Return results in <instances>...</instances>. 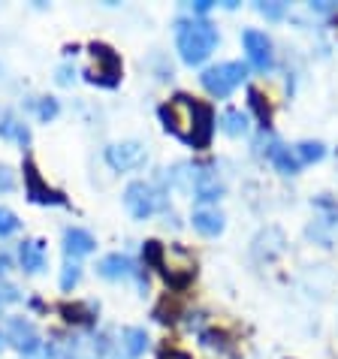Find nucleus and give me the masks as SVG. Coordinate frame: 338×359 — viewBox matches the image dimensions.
I'll use <instances>...</instances> for the list:
<instances>
[{"instance_id":"0eeeda50","label":"nucleus","mask_w":338,"mask_h":359,"mask_svg":"<svg viewBox=\"0 0 338 359\" xmlns=\"http://www.w3.org/2000/svg\"><path fill=\"white\" fill-rule=\"evenodd\" d=\"M242 46L248 52V61L257 73H269L275 67V52H272V39L266 36L263 31H257V27H248L242 31Z\"/></svg>"},{"instance_id":"9b49d317","label":"nucleus","mask_w":338,"mask_h":359,"mask_svg":"<svg viewBox=\"0 0 338 359\" xmlns=\"http://www.w3.org/2000/svg\"><path fill=\"white\" fill-rule=\"evenodd\" d=\"M191 191L200 203H217L224 196V184L217 178L215 166H191Z\"/></svg>"},{"instance_id":"ddd939ff","label":"nucleus","mask_w":338,"mask_h":359,"mask_svg":"<svg viewBox=\"0 0 338 359\" xmlns=\"http://www.w3.org/2000/svg\"><path fill=\"white\" fill-rule=\"evenodd\" d=\"M97 272L109 278V281H121V278H133L139 269L127 254H106L103 260L97 263Z\"/></svg>"},{"instance_id":"f3484780","label":"nucleus","mask_w":338,"mask_h":359,"mask_svg":"<svg viewBox=\"0 0 338 359\" xmlns=\"http://www.w3.org/2000/svg\"><path fill=\"white\" fill-rule=\"evenodd\" d=\"M0 136L4 139H13L22 148L31 145V130H27V124L22 118H15L13 112H0Z\"/></svg>"},{"instance_id":"7c9ffc66","label":"nucleus","mask_w":338,"mask_h":359,"mask_svg":"<svg viewBox=\"0 0 338 359\" xmlns=\"http://www.w3.org/2000/svg\"><path fill=\"white\" fill-rule=\"evenodd\" d=\"M212 0H196V4H191V9H194V18H205V13H212Z\"/></svg>"},{"instance_id":"4be33fe9","label":"nucleus","mask_w":338,"mask_h":359,"mask_svg":"<svg viewBox=\"0 0 338 359\" xmlns=\"http://www.w3.org/2000/svg\"><path fill=\"white\" fill-rule=\"evenodd\" d=\"M61 314L69 323H85V326H91L97 320L94 305H61Z\"/></svg>"},{"instance_id":"2f4dec72","label":"nucleus","mask_w":338,"mask_h":359,"mask_svg":"<svg viewBox=\"0 0 338 359\" xmlns=\"http://www.w3.org/2000/svg\"><path fill=\"white\" fill-rule=\"evenodd\" d=\"M311 13H317V15H332V13H338V4H326V0H320V4H311Z\"/></svg>"},{"instance_id":"a878e982","label":"nucleus","mask_w":338,"mask_h":359,"mask_svg":"<svg viewBox=\"0 0 338 359\" xmlns=\"http://www.w3.org/2000/svg\"><path fill=\"white\" fill-rule=\"evenodd\" d=\"M18 226H22L18 215H15V212H9L6 205H0V238H9L13 233H18Z\"/></svg>"},{"instance_id":"c85d7f7f","label":"nucleus","mask_w":338,"mask_h":359,"mask_svg":"<svg viewBox=\"0 0 338 359\" xmlns=\"http://www.w3.org/2000/svg\"><path fill=\"white\" fill-rule=\"evenodd\" d=\"M13 187H15V175H13V169L0 166V194H9Z\"/></svg>"},{"instance_id":"c756f323","label":"nucleus","mask_w":338,"mask_h":359,"mask_svg":"<svg viewBox=\"0 0 338 359\" xmlns=\"http://www.w3.org/2000/svg\"><path fill=\"white\" fill-rule=\"evenodd\" d=\"M73 79H76V73H73V67L69 64L58 67V85H73Z\"/></svg>"},{"instance_id":"6ab92c4d","label":"nucleus","mask_w":338,"mask_h":359,"mask_svg":"<svg viewBox=\"0 0 338 359\" xmlns=\"http://www.w3.org/2000/svg\"><path fill=\"white\" fill-rule=\"evenodd\" d=\"M248 106H251V112L257 115V121H260L263 133H266L272 124V106H269V100L263 97L260 88H248Z\"/></svg>"},{"instance_id":"cd10ccee","label":"nucleus","mask_w":338,"mask_h":359,"mask_svg":"<svg viewBox=\"0 0 338 359\" xmlns=\"http://www.w3.org/2000/svg\"><path fill=\"white\" fill-rule=\"evenodd\" d=\"M22 299V293H18V287L15 284H6V281H0V314H4V308L6 305H13Z\"/></svg>"},{"instance_id":"bb28decb","label":"nucleus","mask_w":338,"mask_h":359,"mask_svg":"<svg viewBox=\"0 0 338 359\" xmlns=\"http://www.w3.org/2000/svg\"><path fill=\"white\" fill-rule=\"evenodd\" d=\"M257 13L263 18H269V22H281L287 15V4H278V0H272V4H257Z\"/></svg>"},{"instance_id":"6e6552de","label":"nucleus","mask_w":338,"mask_h":359,"mask_svg":"<svg viewBox=\"0 0 338 359\" xmlns=\"http://www.w3.org/2000/svg\"><path fill=\"white\" fill-rule=\"evenodd\" d=\"M25 194L36 205H67V196L43 182V175H39L34 161H25Z\"/></svg>"},{"instance_id":"39448f33","label":"nucleus","mask_w":338,"mask_h":359,"mask_svg":"<svg viewBox=\"0 0 338 359\" xmlns=\"http://www.w3.org/2000/svg\"><path fill=\"white\" fill-rule=\"evenodd\" d=\"M88 52L97 61V67L85 69L88 82L100 88H118V82H121V57H118V52H112L106 43H91Z\"/></svg>"},{"instance_id":"473e14b6","label":"nucleus","mask_w":338,"mask_h":359,"mask_svg":"<svg viewBox=\"0 0 338 359\" xmlns=\"http://www.w3.org/2000/svg\"><path fill=\"white\" fill-rule=\"evenodd\" d=\"M161 359H191V356H187L184 351H163Z\"/></svg>"},{"instance_id":"423d86ee","label":"nucleus","mask_w":338,"mask_h":359,"mask_svg":"<svg viewBox=\"0 0 338 359\" xmlns=\"http://www.w3.org/2000/svg\"><path fill=\"white\" fill-rule=\"evenodd\" d=\"M124 205H127V212H130L136 221H148V217L163 205V199L148 182H130L127 184V191H124Z\"/></svg>"},{"instance_id":"a211bd4d","label":"nucleus","mask_w":338,"mask_h":359,"mask_svg":"<svg viewBox=\"0 0 338 359\" xmlns=\"http://www.w3.org/2000/svg\"><path fill=\"white\" fill-rule=\"evenodd\" d=\"M121 347H124V353L130 359H139L148 351V332H145V329H139V326L124 329V332H121Z\"/></svg>"},{"instance_id":"f704fd0d","label":"nucleus","mask_w":338,"mask_h":359,"mask_svg":"<svg viewBox=\"0 0 338 359\" xmlns=\"http://www.w3.org/2000/svg\"><path fill=\"white\" fill-rule=\"evenodd\" d=\"M9 266V260H6V257H0V275H4V269Z\"/></svg>"},{"instance_id":"4468645a","label":"nucleus","mask_w":338,"mask_h":359,"mask_svg":"<svg viewBox=\"0 0 338 359\" xmlns=\"http://www.w3.org/2000/svg\"><path fill=\"white\" fill-rule=\"evenodd\" d=\"M18 263H22L25 272L39 275L46 269V242L43 238H27V242L18 245Z\"/></svg>"},{"instance_id":"f8f14e48","label":"nucleus","mask_w":338,"mask_h":359,"mask_svg":"<svg viewBox=\"0 0 338 359\" xmlns=\"http://www.w3.org/2000/svg\"><path fill=\"white\" fill-rule=\"evenodd\" d=\"M94 248H97V242H94V236L88 233V229H79V226H67L64 229V254H67V260H79V257L91 254Z\"/></svg>"},{"instance_id":"20e7f679","label":"nucleus","mask_w":338,"mask_h":359,"mask_svg":"<svg viewBox=\"0 0 338 359\" xmlns=\"http://www.w3.org/2000/svg\"><path fill=\"white\" fill-rule=\"evenodd\" d=\"M157 272L166 278V284L173 287V290H184V287L196 278V260L184 251V248L173 245L169 251L163 248V260L157 266Z\"/></svg>"},{"instance_id":"9d476101","label":"nucleus","mask_w":338,"mask_h":359,"mask_svg":"<svg viewBox=\"0 0 338 359\" xmlns=\"http://www.w3.org/2000/svg\"><path fill=\"white\" fill-rule=\"evenodd\" d=\"M4 338L22 356H31V353H36L39 347H43V341H39V335H36V326L31 320H25V317H13V320L6 323Z\"/></svg>"},{"instance_id":"1a4fd4ad","label":"nucleus","mask_w":338,"mask_h":359,"mask_svg":"<svg viewBox=\"0 0 338 359\" xmlns=\"http://www.w3.org/2000/svg\"><path fill=\"white\" fill-rule=\"evenodd\" d=\"M106 163L115 169V172H130V169L145 166L148 154H145V145L142 142H115L106 148Z\"/></svg>"},{"instance_id":"aec40b11","label":"nucleus","mask_w":338,"mask_h":359,"mask_svg":"<svg viewBox=\"0 0 338 359\" xmlns=\"http://www.w3.org/2000/svg\"><path fill=\"white\" fill-rule=\"evenodd\" d=\"M221 130L227 136H245L248 133V115L242 109H224L221 115Z\"/></svg>"},{"instance_id":"f03ea898","label":"nucleus","mask_w":338,"mask_h":359,"mask_svg":"<svg viewBox=\"0 0 338 359\" xmlns=\"http://www.w3.org/2000/svg\"><path fill=\"white\" fill-rule=\"evenodd\" d=\"M175 46L187 67H200L217 46V27L208 18H178L175 22Z\"/></svg>"},{"instance_id":"f257e3e1","label":"nucleus","mask_w":338,"mask_h":359,"mask_svg":"<svg viewBox=\"0 0 338 359\" xmlns=\"http://www.w3.org/2000/svg\"><path fill=\"white\" fill-rule=\"evenodd\" d=\"M161 121H163V130L173 133L175 139H182L184 145L203 148L212 145V136H215V109L203 103V100H194L187 94H175L169 103L161 106Z\"/></svg>"},{"instance_id":"412c9836","label":"nucleus","mask_w":338,"mask_h":359,"mask_svg":"<svg viewBox=\"0 0 338 359\" xmlns=\"http://www.w3.org/2000/svg\"><path fill=\"white\" fill-rule=\"evenodd\" d=\"M293 154H296V161H299V166H305V163H320L323 157H326V145L305 139V142H299V145L293 148Z\"/></svg>"},{"instance_id":"5701e85b","label":"nucleus","mask_w":338,"mask_h":359,"mask_svg":"<svg viewBox=\"0 0 338 359\" xmlns=\"http://www.w3.org/2000/svg\"><path fill=\"white\" fill-rule=\"evenodd\" d=\"M311 205L323 215L320 221L330 226V229L338 226V203H335V199H330V196H314V199H311Z\"/></svg>"},{"instance_id":"393cba45","label":"nucleus","mask_w":338,"mask_h":359,"mask_svg":"<svg viewBox=\"0 0 338 359\" xmlns=\"http://www.w3.org/2000/svg\"><path fill=\"white\" fill-rule=\"evenodd\" d=\"M34 106H36V118H39V121H55L58 112H61V103H58L55 97H39Z\"/></svg>"},{"instance_id":"dca6fc26","label":"nucleus","mask_w":338,"mask_h":359,"mask_svg":"<svg viewBox=\"0 0 338 359\" xmlns=\"http://www.w3.org/2000/svg\"><path fill=\"white\" fill-rule=\"evenodd\" d=\"M191 224H194L196 233H200V236H208V238L221 236V233H224V226H227L224 215H221V212H215V208H196L194 217H191Z\"/></svg>"},{"instance_id":"b1692460","label":"nucleus","mask_w":338,"mask_h":359,"mask_svg":"<svg viewBox=\"0 0 338 359\" xmlns=\"http://www.w3.org/2000/svg\"><path fill=\"white\" fill-rule=\"evenodd\" d=\"M79 281H82V266H79V260H67L61 269V290L69 293Z\"/></svg>"},{"instance_id":"7ed1b4c3","label":"nucleus","mask_w":338,"mask_h":359,"mask_svg":"<svg viewBox=\"0 0 338 359\" xmlns=\"http://www.w3.org/2000/svg\"><path fill=\"white\" fill-rule=\"evenodd\" d=\"M245 76H248V67L242 61H224V64H215V67L203 69L200 82L212 97L227 100L238 85L245 82Z\"/></svg>"},{"instance_id":"2eb2a0df","label":"nucleus","mask_w":338,"mask_h":359,"mask_svg":"<svg viewBox=\"0 0 338 359\" xmlns=\"http://www.w3.org/2000/svg\"><path fill=\"white\" fill-rule=\"evenodd\" d=\"M266 157H269V163L278 169L281 175H296L299 172V161H296V154L290 151L287 145H281L278 139H269V148H266Z\"/></svg>"},{"instance_id":"c9c22d12","label":"nucleus","mask_w":338,"mask_h":359,"mask_svg":"<svg viewBox=\"0 0 338 359\" xmlns=\"http://www.w3.org/2000/svg\"><path fill=\"white\" fill-rule=\"evenodd\" d=\"M6 344V338H4V332H0V347H4Z\"/></svg>"},{"instance_id":"72a5a7b5","label":"nucleus","mask_w":338,"mask_h":359,"mask_svg":"<svg viewBox=\"0 0 338 359\" xmlns=\"http://www.w3.org/2000/svg\"><path fill=\"white\" fill-rule=\"evenodd\" d=\"M25 359H48V351H46V344H43V347H39V351H36V353H31V356H25Z\"/></svg>"}]
</instances>
